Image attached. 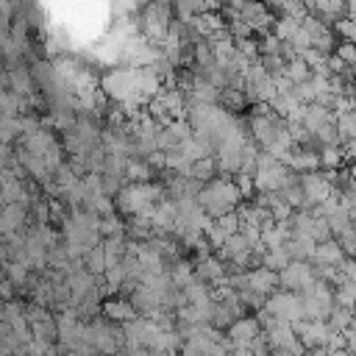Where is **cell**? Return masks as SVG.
Returning <instances> with one entry per match:
<instances>
[{"label": "cell", "mask_w": 356, "mask_h": 356, "mask_svg": "<svg viewBox=\"0 0 356 356\" xmlns=\"http://www.w3.org/2000/svg\"><path fill=\"white\" fill-rule=\"evenodd\" d=\"M172 22H175V6H172V0H153L136 17L139 33L147 42H153V44H164Z\"/></svg>", "instance_id": "cell-1"}, {"label": "cell", "mask_w": 356, "mask_h": 356, "mask_svg": "<svg viewBox=\"0 0 356 356\" xmlns=\"http://www.w3.org/2000/svg\"><path fill=\"white\" fill-rule=\"evenodd\" d=\"M197 200H200V206L206 209V214L222 217V214H228V211H236V206H239V200H242V192H239L236 181H228L225 175H222V178L217 175L214 181L203 184Z\"/></svg>", "instance_id": "cell-2"}, {"label": "cell", "mask_w": 356, "mask_h": 356, "mask_svg": "<svg viewBox=\"0 0 356 356\" xmlns=\"http://www.w3.org/2000/svg\"><path fill=\"white\" fill-rule=\"evenodd\" d=\"M264 309H267L275 320H284V323H292V325L300 323V320H306L300 292H289V289H284V292H273V295H267Z\"/></svg>", "instance_id": "cell-3"}, {"label": "cell", "mask_w": 356, "mask_h": 356, "mask_svg": "<svg viewBox=\"0 0 356 356\" xmlns=\"http://www.w3.org/2000/svg\"><path fill=\"white\" fill-rule=\"evenodd\" d=\"M314 281H317V273H314V264H312V261H298V259H292V261L278 273L281 289H289V292H303V289H309Z\"/></svg>", "instance_id": "cell-4"}, {"label": "cell", "mask_w": 356, "mask_h": 356, "mask_svg": "<svg viewBox=\"0 0 356 356\" xmlns=\"http://www.w3.org/2000/svg\"><path fill=\"white\" fill-rule=\"evenodd\" d=\"M300 186H303L306 209H314V206H320L323 200H328V197L337 192V189H334V181L328 178V172H320V170L300 175Z\"/></svg>", "instance_id": "cell-5"}, {"label": "cell", "mask_w": 356, "mask_h": 356, "mask_svg": "<svg viewBox=\"0 0 356 356\" xmlns=\"http://www.w3.org/2000/svg\"><path fill=\"white\" fill-rule=\"evenodd\" d=\"M295 331H298V339L303 342L306 350L309 348H328L331 334H334L328 320H300V323H295Z\"/></svg>", "instance_id": "cell-6"}, {"label": "cell", "mask_w": 356, "mask_h": 356, "mask_svg": "<svg viewBox=\"0 0 356 356\" xmlns=\"http://www.w3.org/2000/svg\"><path fill=\"white\" fill-rule=\"evenodd\" d=\"M228 339L234 342V348H248L259 334H261V323H259V317L253 314V317H239V320H234L228 328Z\"/></svg>", "instance_id": "cell-7"}, {"label": "cell", "mask_w": 356, "mask_h": 356, "mask_svg": "<svg viewBox=\"0 0 356 356\" xmlns=\"http://www.w3.org/2000/svg\"><path fill=\"white\" fill-rule=\"evenodd\" d=\"M239 14H242V19H245L253 31H261V33H267V28L275 25V17L270 14V6H267L264 0H248V3L239 8Z\"/></svg>", "instance_id": "cell-8"}, {"label": "cell", "mask_w": 356, "mask_h": 356, "mask_svg": "<svg viewBox=\"0 0 356 356\" xmlns=\"http://www.w3.org/2000/svg\"><path fill=\"white\" fill-rule=\"evenodd\" d=\"M345 259H348V253H345L342 242L337 236H331L325 242H317L314 256H312V264L314 267H342Z\"/></svg>", "instance_id": "cell-9"}, {"label": "cell", "mask_w": 356, "mask_h": 356, "mask_svg": "<svg viewBox=\"0 0 356 356\" xmlns=\"http://www.w3.org/2000/svg\"><path fill=\"white\" fill-rule=\"evenodd\" d=\"M248 289H253V292H259V295H264V298L273 295V292H278V289H281L278 273L270 270V267H264V264L250 267V270H248Z\"/></svg>", "instance_id": "cell-10"}, {"label": "cell", "mask_w": 356, "mask_h": 356, "mask_svg": "<svg viewBox=\"0 0 356 356\" xmlns=\"http://www.w3.org/2000/svg\"><path fill=\"white\" fill-rule=\"evenodd\" d=\"M103 317H108L111 323H131L139 317V309L134 306V300H125V298H111V300H103Z\"/></svg>", "instance_id": "cell-11"}, {"label": "cell", "mask_w": 356, "mask_h": 356, "mask_svg": "<svg viewBox=\"0 0 356 356\" xmlns=\"http://www.w3.org/2000/svg\"><path fill=\"white\" fill-rule=\"evenodd\" d=\"M28 220H31L28 206H22V203H6L3 217H0V222H3V236H8V234H19L22 225H25Z\"/></svg>", "instance_id": "cell-12"}, {"label": "cell", "mask_w": 356, "mask_h": 356, "mask_svg": "<svg viewBox=\"0 0 356 356\" xmlns=\"http://www.w3.org/2000/svg\"><path fill=\"white\" fill-rule=\"evenodd\" d=\"M286 164H289L295 172H300V175L314 172V170H320V150H312V147H295Z\"/></svg>", "instance_id": "cell-13"}, {"label": "cell", "mask_w": 356, "mask_h": 356, "mask_svg": "<svg viewBox=\"0 0 356 356\" xmlns=\"http://www.w3.org/2000/svg\"><path fill=\"white\" fill-rule=\"evenodd\" d=\"M195 181H200V184H209V181H214L217 175H220V167H217V159L214 156H206V159H200V161H195L192 164V172H189Z\"/></svg>", "instance_id": "cell-14"}, {"label": "cell", "mask_w": 356, "mask_h": 356, "mask_svg": "<svg viewBox=\"0 0 356 356\" xmlns=\"http://www.w3.org/2000/svg\"><path fill=\"white\" fill-rule=\"evenodd\" d=\"M170 278L178 289H186L192 281H197V267H192L189 261H175L170 270Z\"/></svg>", "instance_id": "cell-15"}, {"label": "cell", "mask_w": 356, "mask_h": 356, "mask_svg": "<svg viewBox=\"0 0 356 356\" xmlns=\"http://www.w3.org/2000/svg\"><path fill=\"white\" fill-rule=\"evenodd\" d=\"M245 103H248V95H245V89H239V86H225V89L220 92V106L228 108V111H242Z\"/></svg>", "instance_id": "cell-16"}, {"label": "cell", "mask_w": 356, "mask_h": 356, "mask_svg": "<svg viewBox=\"0 0 356 356\" xmlns=\"http://www.w3.org/2000/svg\"><path fill=\"white\" fill-rule=\"evenodd\" d=\"M342 161H345V156H342V145H325V147H320V170H323V172L339 170Z\"/></svg>", "instance_id": "cell-17"}, {"label": "cell", "mask_w": 356, "mask_h": 356, "mask_svg": "<svg viewBox=\"0 0 356 356\" xmlns=\"http://www.w3.org/2000/svg\"><path fill=\"white\" fill-rule=\"evenodd\" d=\"M289 261H292V256H289L286 245H281V248H267L264 256H261V264L270 267V270H275V273H281Z\"/></svg>", "instance_id": "cell-18"}, {"label": "cell", "mask_w": 356, "mask_h": 356, "mask_svg": "<svg viewBox=\"0 0 356 356\" xmlns=\"http://www.w3.org/2000/svg\"><path fill=\"white\" fill-rule=\"evenodd\" d=\"M83 267L92 273V275H103L108 270V259H106V250H103V242L97 248H92L86 256H83Z\"/></svg>", "instance_id": "cell-19"}, {"label": "cell", "mask_w": 356, "mask_h": 356, "mask_svg": "<svg viewBox=\"0 0 356 356\" xmlns=\"http://www.w3.org/2000/svg\"><path fill=\"white\" fill-rule=\"evenodd\" d=\"M300 25H303V19H295V17H278L275 19V25H273V33L281 39V42H292V36L300 31Z\"/></svg>", "instance_id": "cell-20"}, {"label": "cell", "mask_w": 356, "mask_h": 356, "mask_svg": "<svg viewBox=\"0 0 356 356\" xmlns=\"http://www.w3.org/2000/svg\"><path fill=\"white\" fill-rule=\"evenodd\" d=\"M353 317H356V309H348V306H334V312L328 314V325L334 328V331H348L350 328V323H353Z\"/></svg>", "instance_id": "cell-21"}, {"label": "cell", "mask_w": 356, "mask_h": 356, "mask_svg": "<svg viewBox=\"0 0 356 356\" xmlns=\"http://www.w3.org/2000/svg\"><path fill=\"white\" fill-rule=\"evenodd\" d=\"M314 72H312V67L298 56V58H292V61H286V78L292 81V83H303V81H309Z\"/></svg>", "instance_id": "cell-22"}, {"label": "cell", "mask_w": 356, "mask_h": 356, "mask_svg": "<svg viewBox=\"0 0 356 356\" xmlns=\"http://www.w3.org/2000/svg\"><path fill=\"white\" fill-rule=\"evenodd\" d=\"M100 234H103V239H108V236H125V222L117 214H106V217H100Z\"/></svg>", "instance_id": "cell-23"}, {"label": "cell", "mask_w": 356, "mask_h": 356, "mask_svg": "<svg viewBox=\"0 0 356 356\" xmlns=\"http://www.w3.org/2000/svg\"><path fill=\"white\" fill-rule=\"evenodd\" d=\"M334 33L339 36V42H356V19L353 17H342L334 22Z\"/></svg>", "instance_id": "cell-24"}, {"label": "cell", "mask_w": 356, "mask_h": 356, "mask_svg": "<svg viewBox=\"0 0 356 356\" xmlns=\"http://www.w3.org/2000/svg\"><path fill=\"white\" fill-rule=\"evenodd\" d=\"M334 56H339V58L345 61V67L356 70V42H339V44L334 47Z\"/></svg>", "instance_id": "cell-25"}, {"label": "cell", "mask_w": 356, "mask_h": 356, "mask_svg": "<svg viewBox=\"0 0 356 356\" xmlns=\"http://www.w3.org/2000/svg\"><path fill=\"white\" fill-rule=\"evenodd\" d=\"M273 356H295V353H289V350H273Z\"/></svg>", "instance_id": "cell-26"}]
</instances>
